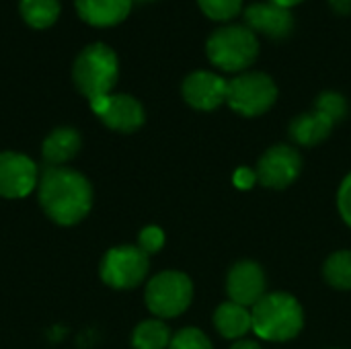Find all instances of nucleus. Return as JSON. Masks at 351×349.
I'll return each instance as SVG.
<instances>
[{
	"label": "nucleus",
	"instance_id": "obj_13",
	"mask_svg": "<svg viewBox=\"0 0 351 349\" xmlns=\"http://www.w3.org/2000/svg\"><path fill=\"white\" fill-rule=\"evenodd\" d=\"M105 125L117 132H136L144 123L142 105L130 95H109L105 111L99 115Z\"/></svg>",
	"mask_w": 351,
	"mask_h": 349
},
{
	"label": "nucleus",
	"instance_id": "obj_29",
	"mask_svg": "<svg viewBox=\"0 0 351 349\" xmlns=\"http://www.w3.org/2000/svg\"><path fill=\"white\" fill-rule=\"evenodd\" d=\"M232 349H261L257 344H253V341H239L237 346Z\"/></svg>",
	"mask_w": 351,
	"mask_h": 349
},
{
	"label": "nucleus",
	"instance_id": "obj_3",
	"mask_svg": "<svg viewBox=\"0 0 351 349\" xmlns=\"http://www.w3.org/2000/svg\"><path fill=\"white\" fill-rule=\"evenodd\" d=\"M206 53L214 66L226 72H239L255 62L259 53V41L247 25H228L210 35Z\"/></svg>",
	"mask_w": 351,
	"mask_h": 349
},
{
	"label": "nucleus",
	"instance_id": "obj_6",
	"mask_svg": "<svg viewBox=\"0 0 351 349\" xmlns=\"http://www.w3.org/2000/svg\"><path fill=\"white\" fill-rule=\"evenodd\" d=\"M191 280L179 272H162L150 280L146 288V304L150 313L162 319L179 317L191 302Z\"/></svg>",
	"mask_w": 351,
	"mask_h": 349
},
{
	"label": "nucleus",
	"instance_id": "obj_11",
	"mask_svg": "<svg viewBox=\"0 0 351 349\" xmlns=\"http://www.w3.org/2000/svg\"><path fill=\"white\" fill-rule=\"evenodd\" d=\"M228 296L241 306H255L265 296V276L253 261L237 263L228 274Z\"/></svg>",
	"mask_w": 351,
	"mask_h": 349
},
{
	"label": "nucleus",
	"instance_id": "obj_18",
	"mask_svg": "<svg viewBox=\"0 0 351 349\" xmlns=\"http://www.w3.org/2000/svg\"><path fill=\"white\" fill-rule=\"evenodd\" d=\"M21 14L35 29L51 27L60 14V0H21Z\"/></svg>",
	"mask_w": 351,
	"mask_h": 349
},
{
	"label": "nucleus",
	"instance_id": "obj_4",
	"mask_svg": "<svg viewBox=\"0 0 351 349\" xmlns=\"http://www.w3.org/2000/svg\"><path fill=\"white\" fill-rule=\"evenodd\" d=\"M117 56L105 43L88 45L74 64V82L88 101L107 97L117 82Z\"/></svg>",
	"mask_w": 351,
	"mask_h": 349
},
{
	"label": "nucleus",
	"instance_id": "obj_17",
	"mask_svg": "<svg viewBox=\"0 0 351 349\" xmlns=\"http://www.w3.org/2000/svg\"><path fill=\"white\" fill-rule=\"evenodd\" d=\"M214 323H216V329L228 339L243 337L245 333H249L253 329L251 313L245 306H241V304H237L232 300L218 306V311L214 315Z\"/></svg>",
	"mask_w": 351,
	"mask_h": 349
},
{
	"label": "nucleus",
	"instance_id": "obj_9",
	"mask_svg": "<svg viewBox=\"0 0 351 349\" xmlns=\"http://www.w3.org/2000/svg\"><path fill=\"white\" fill-rule=\"evenodd\" d=\"M35 163L19 152H0V195L2 197H25L37 185Z\"/></svg>",
	"mask_w": 351,
	"mask_h": 349
},
{
	"label": "nucleus",
	"instance_id": "obj_1",
	"mask_svg": "<svg viewBox=\"0 0 351 349\" xmlns=\"http://www.w3.org/2000/svg\"><path fill=\"white\" fill-rule=\"evenodd\" d=\"M39 202L53 222L70 226L90 212L93 189L86 177L72 169L45 167L39 177Z\"/></svg>",
	"mask_w": 351,
	"mask_h": 349
},
{
	"label": "nucleus",
	"instance_id": "obj_28",
	"mask_svg": "<svg viewBox=\"0 0 351 349\" xmlns=\"http://www.w3.org/2000/svg\"><path fill=\"white\" fill-rule=\"evenodd\" d=\"M274 4H278V6H284V8H290V6H296V4H300L302 0H271Z\"/></svg>",
	"mask_w": 351,
	"mask_h": 349
},
{
	"label": "nucleus",
	"instance_id": "obj_15",
	"mask_svg": "<svg viewBox=\"0 0 351 349\" xmlns=\"http://www.w3.org/2000/svg\"><path fill=\"white\" fill-rule=\"evenodd\" d=\"M333 125H335V119L315 107V111L298 115L290 123V136L294 142H298L302 146H315L329 136Z\"/></svg>",
	"mask_w": 351,
	"mask_h": 349
},
{
	"label": "nucleus",
	"instance_id": "obj_5",
	"mask_svg": "<svg viewBox=\"0 0 351 349\" xmlns=\"http://www.w3.org/2000/svg\"><path fill=\"white\" fill-rule=\"evenodd\" d=\"M278 99L276 82L263 72H245L226 84V103L241 115L265 113Z\"/></svg>",
	"mask_w": 351,
	"mask_h": 349
},
{
	"label": "nucleus",
	"instance_id": "obj_10",
	"mask_svg": "<svg viewBox=\"0 0 351 349\" xmlns=\"http://www.w3.org/2000/svg\"><path fill=\"white\" fill-rule=\"evenodd\" d=\"M245 23L255 33H263L271 39H284L294 31V16L290 8L278 6L274 2H257L247 6Z\"/></svg>",
	"mask_w": 351,
	"mask_h": 349
},
{
	"label": "nucleus",
	"instance_id": "obj_22",
	"mask_svg": "<svg viewBox=\"0 0 351 349\" xmlns=\"http://www.w3.org/2000/svg\"><path fill=\"white\" fill-rule=\"evenodd\" d=\"M315 107L321 109V111H325L329 117H333L335 123H337L339 119H343L346 113H348V103H346V99H343L339 93H333V91L323 93V95L317 99Z\"/></svg>",
	"mask_w": 351,
	"mask_h": 349
},
{
	"label": "nucleus",
	"instance_id": "obj_2",
	"mask_svg": "<svg viewBox=\"0 0 351 349\" xmlns=\"http://www.w3.org/2000/svg\"><path fill=\"white\" fill-rule=\"evenodd\" d=\"M253 331L267 341H286L300 333L304 325L302 306L290 294H265L253 306Z\"/></svg>",
	"mask_w": 351,
	"mask_h": 349
},
{
	"label": "nucleus",
	"instance_id": "obj_23",
	"mask_svg": "<svg viewBox=\"0 0 351 349\" xmlns=\"http://www.w3.org/2000/svg\"><path fill=\"white\" fill-rule=\"evenodd\" d=\"M169 349H212V344L199 329H183L171 339Z\"/></svg>",
	"mask_w": 351,
	"mask_h": 349
},
{
	"label": "nucleus",
	"instance_id": "obj_19",
	"mask_svg": "<svg viewBox=\"0 0 351 349\" xmlns=\"http://www.w3.org/2000/svg\"><path fill=\"white\" fill-rule=\"evenodd\" d=\"M171 331L160 321H144L136 327L132 344L134 349H165L171 346Z\"/></svg>",
	"mask_w": 351,
	"mask_h": 349
},
{
	"label": "nucleus",
	"instance_id": "obj_27",
	"mask_svg": "<svg viewBox=\"0 0 351 349\" xmlns=\"http://www.w3.org/2000/svg\"><path fill=\"white\" fill-rule=\"evenodd\" d=\"M329 6L337 14H350L351 12V0H329Z\"/></svg>",
	"mask_w": 351,
	"mask_h": 349
},
{
	"label": "nucleus",
	"instance_id": "obj_12",
	"mask_svg": "<svg viewBox=\"0 0 351 349\" xmlns=\"http://www.w3.org/2000/svg\"><path fill=\"white\" fill-rule=\"evenodd\" d=\"M226 84L228 82L218 74L199 70L183 80V97L191 107L212 111L226 101Z\"/></svg>",
	"mask_w": 351,
	"mask_h": 349
},
{
	"label": "nucleus",
	"instance_id": "obj_24",
	"mask_svg": "<svg viewBox=\"0 0 351 349\" xmlns=\"http://www.w3.org/2000/svg\"><path fill=\"white\" fill-rule=\"evenodd\" d=\"M165 245V234L158 226H148L140 232V249L148 253H156Z\"/></svg>",
	"mask_w": 351,
	"mask_h": 349
},
{
	"label": "nucleus",
	"instance_id": "obj_16",
	"mask_svg": "<svg viewBox=\"0 0 351 349\" xmlns=\"http://www.w3.org/2000/svg\"><path fill=\"white\" fill-rule=\"evenodd\" d=\"M80 134L72 128H60L56 132H51L45 142H43V158L56 167V165H64L70 158L76 156V152L80 150Z\"/></svg>",
	"mask_w": 351,
	"mask_h": 349
},
{
	"label": "nucleus",
	"instance_id": "obj_21",
	"mask_svg": "<svg viewBox=\"0 0 351 349\" xmlns=\"http://www.w3.org/2000/svg\"><path fill=\"white\" fill-rule=\"evenodd\" d=\"M206 16L214 21H228L241 12L243 0H197Z\"/></svg>",
	"mask_w": 351,
	"mask_h": 349
},
{
	"label": "nucleus",
	"instance_id": "obj_20",
	"mask_svg": "<svg viewBox=\"0 0 351 349\" xmlns=\"http://www.w3.org/2000/svg\"><path fill=\"white\" fill-rule=\"evenodd\" d=\"M325 278L333 288L350 290L351 288V251H339L329 257L325 263Z\"/></svg>",
	"mask_w": 351,
	"mask_h": 349
},
{
	"label": "nucleus",
	"instance_id": "obj_7",
	"mask_svg": "<svg viewBox=\"0 0 351 349\" xmlns=\"http://www.w3.org/2000/svg\"><path fill=\"white\" fill-rule=\"evenodd\" d=\"M148 274V255L140 247H115L101 263V278L117 290L136 288Z\"/></svg>",
	"mask_w": 351,
	"mask_h": 349
},
{
	"label": "nucleus",
	"instance_id": "obj_25",
	"mask_svg": "<svg viewBox=\"0 0 351 349\" xmlns=\"http://www.w3.org/2000/svg\"><path fill=\"white\" fill-rule=\"evenodd\" d=\"M337 204H339V212H341L343 220L351 226V175H348L346 181L341 183Z\"/></svg>",
	"mask_w": 351,
	"mask_h": 349
},
{
	"label": "nucleus",
	"instance_id": "obj_14",
	"mask_svg": "<svg viewBox=\"0 0 351 349\" xmlns=\"http://www.w3.org/2000/svg\"><path fill=\"white\" fill-rule=\"evenodd\" d=\"M132 8V0H76L82 21L95 27H111L121 23Z\"/></svg>",
	"mask_w": 351,
	"mask_h": 349
},
{
	"label": "nucleus",
	"instance_id": "obj_26",
	"mask_svg": "<svg viewBox=\"0 0 351 349\" xmlns=\"http://www.w3.org/2000/svg\"><path fill=\"white\" fill-rule=\"evenodd\" d=\"M255 181H257V173H253V171L247 169V167H243V169H239V171L234 173V185L241 187V189L253 187Z\"/></svg>",
	"mask_w": 351,
	"mask_h": 349
},
{
	"label": "nucleus",
	"instance_id": "obj_8",
	"mask_svg": "<svg viewBox=\"0 0 351 349\" xmlns=\"http://www.w3.org/2000/svg\"><path fill=\"white\" fill-rule=\"evenodd\" d=\"M302 171V156L298 154V150H294L292 146H274L269 148L259 165H257V179L265 185V187H288L290 183H294L298 179Z\"/></svg>",
	"mask_w": 351,
	"mask_h": 349
}]
</instances>
